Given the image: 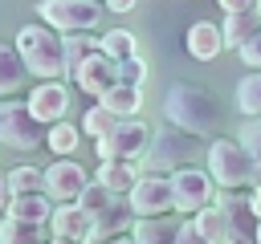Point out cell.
Segmentation results:
<instances>
[{
  "label": "cell",
  "instance_id": "39",
  "mask_svg": "<svg viewBox=\"0 0 261 244\" xmlns=\"http://www.w3.org/2000/svg\"><path fill=\"white\" fill-rule=\"evenodd\" d=\"M249 203H253V211H257V220H261V183L249 191Z\"/></svg>",
  "mask_w": 261,
  "mask_h": 244
},
{
  "label": "cell",
  "instance_id": "17",
  "mask_svg": "<svg viewBox=\"0 0 261 244\" xmlns=\"http://www.w3.org/2000/svg\"><path fill=\"white\" fill-rule=\"evenodd\" d=\"M53 199L45 195V191H29V195H12V203H8V220H24V224H49L53 220Z\"/></svg>",
  "mask_w": 261,
  "mask_h": 244
},
{
  "label": "cell",
  "instance_id": "9",
  "mask_svg": "<svg viewBox=\"0 0 261 244\" xmlns=\"http://www.w3.org/2000/svg\"><path fill=\"white\" fill-rule=\"evenodd\" d=\"M90 171L82 167V163H73V159H53L49 167H45V195L53 199V203H77L82 199V191L90 187Z\"/></svg>",
  "mask_w": 261,
  "mask_h": 244
},
{
  "label": "cell",
  "instance_id": "29",
  "mask_svg": "<svg viewBox=\"0 0 261 244\" xmlns=\"http://www.w3.org/2000/svg\"><path fill=\"white\" fill-rule=\"evenodd\" d=\"M192 220H196V228H200L212 244H220V240L228 236V220H224V211H220V207H204V211H200V216H192Z\"/></svg>",
  "mask_w": 261,
  "mask_h": 244
},
{
  "label": "cell",
  "instance_id": "4",
  "mask_svg": "<svg viewBox=\"0 0 261 244\" xmlns=\"http://www.w3.org/2000/svg\"><path fill=\"white\" fill-rule=\"evenodd\" d=\"M200 142H204V138L179 130V126H159V130L151 134L147 155L139 159V171H143V175H175V171L188 167L192 155H200Z\"/></svg>",
  "mask_w": 261,
  "mask_h": 244
},
{
  "label": "cell",
  "instance_id": "35",
  "mask_svg": "<svg viewBox=\"0 0 261 244\" xmlns=\"http://www.w3.org/2000/svg\"><path fill=\"white\" fill-rule=\"evenodd\" d=\"M220 8H224V16H232V12H257V0H220Z\"/></svg>",
  "mask_w": 261,
  "mask_h": 244
},
{
  "label": "cell",
  "instance_id": "20",
  "mask_svg": "<svg viewBox=\"0 0 261 244\" xmlns=\"http://www.w3.org/2000/svg\"><path fill=\"white\" fill-rule=\"evenodd\" d=\"M220 28H224V45L241 53V49L261 33V16H257V12H232V16L220 20Z\"/></svg>",
  "mask_w": 261,
  "mask_h": 244
},
{
  "label": "cell",
  "instance_id": "13",
  "mask_svg": "<svg viewBox=\"0 0 261 244\" xmlns=\"http://www.w3.org/2000/svg\"><path fill=\"white\" fill-rule=\"evenodd\" d=\"M135 224H139V216H135L130 199H126V195H118L106 211H98V216H94V236H90V244H106V240L130 236V232H135Z\"/></svg>",
  "mask_w": 261,
  "mask_h": 244
},
{
  "label": "cell",
  "instance_id": "42",
  "mask_svg": "<svg viewBox=\"0 0 261 244\" xmlns=\"http://www.w3.org/2000/svg\"><path fill=\"white\" fill-rule=\"evenodd\" d=\"M257 244H261V224H257Z\"/></svg>",
  "mask_w": 261,
  "mask_h": 244
},
{
  "label": "cell",
  "instance_id": "19",
  "mask_svg": "<svg viewBox=\"0 0 261 244\" xmlns=\"http://www.w3.org/2000/svg\"><path fill=\"white\" fill-rule=\"evenodd\" d=\"M29 77H33V73H29V65H24V57L16 53V45H4V41H0V98L24 89Z\"/></svg>",
  "mask_w": 261,
  "mask_h": 244
},
{
  "label": "cell",
  "instance_id": "37",
  "mask_svg": "<svg viewBox=\"0 0 261 244\" xmlns=\"http://www.w3.org/2000/svg\"><path fill=\"white\" fill-rule=\"evenodd\" d=\"M220 244H257V232H228Z\"/></svg>",
  "mask_w": 261,
  "mask_h": 244
},
{
  "label": "cell",
  "instance_id": "30",
  "mask_svg": "<svg viewBox=\"0 0 261 244\" xmlns=\"http://www.w3.org/2000/svg\"><path fill=\"white\" fill-rule=\"evenodd\" d=\"M114 199H118V195H110V191H106V187H102L98 179H90V187L82 191V199H77V203H82V207H86L90 216H98V211H106V207H110Z\"/></svg>",
  "mask_w": 261,
  "mask_h": 244
},
{
  "label": "cell",
  "instance_id": "6",
  "mask_svg": "<svg viewBox=\"0 0 261 244\" xmlns=\"http://www.w3.org/2000/svg\"><path fill=\"white\" fill-rule=\"evenodd\" d=\"M37 16L53 33L69 37V33H90L102 20V4L98 0H37Z\"/></svg>",
  "mask_w": 261,
  "mask_h": 244
},
{
  "label": "cell",
  "instance_id": "36",
  "mask_svg": "<svg viewBox=\"0 0 261 244\" xmlns=\"http://www.w3.org/2000/svg\"><path fill=\"white\" fill-rule=\"evenodd\" d=\"M8 203H12V187H8V175H0V220H4Z\"/></svg>",
  "mask_w": 261,
  "mask_h": 244
},
{
  "label": "cell",
  "instance_id": "14",
  "mask_svg": "<svg viewBox=\"0 0 261 244\" xmlns=\"http://www.w3.org/2000/svg\"><path fill=\"white\" fill-rule=\"evenodd\" d=\"M49 232H53V240L90 244V236H94V216H90L82 203H57V207H53V220H49Z\"/></svg>",
  "mask_w": 261,
  "mask_h": 244
},
{
  "label": "cell",
  "instance_id": "43",
  "mask_svg": "<svg viewBox=\"0 0 261 244\" xmlns=\"http://www.w3.org/2000/svg\"><path fill=\"white\" fill-rule=\"evenodd\" d=\"M257 16H261V0H257Z\"/></svg>",
  "mask_w": 261,
  "mask_h": 244
},
{
  "label": "cell",
  "instance_id": "18",
  "mask_svg": "<svg viewBox=\"0 0 261 244\" xmlns=\"http://www.w3.org/2000/svg\"><path fill=\"white\" fill-rule=\"evenodd\" d=\"M179 228H184L179 216H151V220H139L130 236L135 244H179Z\"/></svg>",
  "mask_w": 261,
  "mask_h": 244
},
{
  "label": "cell",
  "instance_id": "28",
  "mask_svg": "<svg viewBox=\"0 0 261 244\" xmlns=\"http://www.w3.org/2000/svg\"><path fill=\"white\" fill-rule=\"evenodd\" d=\"M8 187H12V195L45 191V171H41V167H29V163H20V167H12V171H8Z\"/></svg>",
  "mask_w": 261,
  "mask_h": 244
},
{
  "label": "cell",
  "instance_id": "7",
  "mask_svg": "<svg viewBox=\"0 0 261 244\" xmlns=\"http://www.w3.org/2000/svg\"><path fill=\"white\" fill-rule=\"evenodd\" d=\"M151 146V134H147V122L139 118H122L106 138L94 142L98 150V163H139Z\"/></svg>",
  "mask_w": 261,
  "mask_h": 244
},
{
  "label": "cell",
  "instance_id": "41",
  "mask_svg": "<svg viewBox=\"0 0 261 244\" xmlns=\"http://www.w3.org/2000/svg\"><path fill=\"white\" fill-rule=\"evenodd\" d=\"M53 244H73V240H53Z\"/></svg>",
  "mask_w": 261,
  "mask_h": 244
},
{
  "label": "cell",
  "instance_id": "3",
  "mask_svg": "<svg viewBox=\"0 0 261 244\" xmlns=\"http://www.w3.org/2000/svg\"><path fill=\"white\" fill-rule=\"evenodd\" d=\"M204 159H208V175L220 191H241V187L261 183V167L237 138H212L204 146Z\"/></svg>",
  "mask_w": 261,
  "mask_h": 244
},
{
  "label": "cell",
  "instance_id": "34",
  "mask_svg": "<svg viewBox=\"0 0 261 244\" xmlns=\"http://www.w3.org/2000/svg\"><path fill=\"white\" fill-rule=\"evenodd\" d=\"M179 244H212V240L196 228V220H184V228H179Z\"/></svg>",
  "mask_w": 261,
  "mask_h": 244
},
{
  "label": "cell",
  "instance_id": "32",
  "mask_svg": "<svg viewBox=\"0 0 261 244\" xmlns=\"http://www.w3.org/2000/svg\"><path fill=\"white\" fill-rule=\"evenodd\" d=\"M118 81H122V85H139V89H143V81H147V65H143L139 57H135V61H122V65H118Z\"/></svg>",
  "mask_w": 261,
  "mask_h": 244
},
{
  "label": "cell",
  "instance_id": "1",
  "mask_svg": "<svg viewBox=\"0 0 261 244\" xmlns=\"http://www.w3.org/2000/svg\"><path fill=\"white\" fill-rule=\"evenodd\" d=\"M163 118H167V126H179V130L212 142L224 110H220L216 94H208L204 85H196V81H175V85L163 94Z\"/></svg>",
  "mask_w": 261,
  "mask_h": 244
},
{
  "label": "cell",
  "instance_id": "27",
  "mask_svg": "<svg viewBox=\"0 0 261 244\" xmlns=\"http://www.w3.org/2000/svg\"><path fill=\"white\" fill-rule=\"evenodd\" d=\"M237 106L245 118H261V73H245L237 81Z\"/></svg>",
  "mask_w": 261,
  "mask_h": 244
},
{
  "label": "cell",
  "instance_id": "33",
  "mask_svg": "<svg viewBox=\"0 0 261 244\" xmlns=\"http://www.w3.org/2000/svg\"><path fill=\"white\" fill-rule=\"evenodd\" d=\"M241 65H245V69H253V73H261V33L241 49Z\"/></svg>",
  "mask_w": 261,
  "mask_h": 244
},
{
  "label": "cell",
  "instance_id": "31",
  "mask_svg": "<svg viewBox=\"0 0 261 244\" xmlns=\"http://www.w3.org/2000/svg\"><path fill=\"white\" fill-rule=\"evenodd\" d=\"M237 142L253 155V163L261 167V118H245L241 130H237Z\"/></svg>",
  "mask_w": 261,
  "mask_h": 244
},
{
  "label": "cell",
  "instance_id": "26",
  "mask_svg": "<svg viewBox=\"0 0 261 244\" xmlns=\"http://www.w3.org/2000/svg\"><path fill=\"white\" fill-rule=\"evenodd\" d=\"M118 122H122L118 114H110V110H106L102 102H94V106H90V110L82 114V134H90V138L98 142V138H106V134H110V130H114Z\"/></svg>",
  "mask_w": 261,
  "mask_h": 244
},
{
  "label": "cell",
  "instance_id": "21",
  "mask_svg": "<svg viewBox=\"0 0 261 244\" xmlns=\"http://www.w3.org/2000/svg\"><path fill=\"white\" fill-rule=\"evenodd\" d=\"M0 244H53L49 224H24V220H0Z\"/></svg>",
  "mask_w": 261,
  "mask_h": 244
},
{
  "label": "cell",
  "instance_id": "24",
  "mask_svg": "<svg viewBox=\"0 0 261 244\" xmlns=\"http://www.w3.org/2000/svg\"><path fill=\"white\" fill-rule=\"evenodd\" d=\"M102 53L114 57L118 65H122V61H135V57H139L135 33H130V28H106V33H102Z\"/></svg>",
  "mask_w": 261,
  "mask_h": 244
},
{
  "label": "cell",
  "instance_id": "8",
  "mask_svg": "<svg viewBox=\"0 0 261 244\" xmlns=\"http://www.w3.org/2000/svg\"><path fill=\"white\" fill-rule=\"evenodd\" d=\"M171 187H175V216H200L204 207H212V199H216V183H212V175L208 171H200V167H184V171H175L171 175Z\"/></svg>",
  "mask_w": 261,
  "mask_h": 244
},
{
  "label": "cell",
  "instance_id": "22",
  "mask_svg": "<svg viewBox=\"0 0 261 244\" xmlns=\"http://www.w3.org/2000/svg\"><path fill=\"white\" fill-rule=\"evenodd\" d=\"M98 102H102L110 114H118V118H135V114L143 110V89H139V85H122V81H118V85H114V89H106Z\"/></svg>",
  "mask_w": 261,
  "mask_h": 244
},
{
  "label": "cell",
  "instance_id": "40",
  "mask_svg": "<svg viewBox=\"0 0 261 244\" xmlns=\"http://www.w3.org/2000/svg\"><path fill=\"white\" fill-rule=\"evenodd\" d=\"M106 244H135V236H118V240H106Z\"/></svg>",
  "mask_w": 261,
  "mask_h": 244
},
{
  "label": "cell",
  "instance_id": "15",
  "mask_svg": "<svg viewBox=\"0 0 261 244\" xmlns=\"http://www.w3.org/2000/svg\"><path fill=\"white\" fill-rule=\"evenodd\" d=\"M184 45H188V57H192V61H216V57L228 49V45H224V28L212 24V20H192Z\"/></svg>",
  "mask_w": 261,
  "mask_h": 244
},
{
  "label": "cell",
  "instance_id": "16",
  "mask_svg": "<svg viewBox=\"0 0 261 244\" xmlns=\"http://www.w3.org/2000/svg\"><path fill=\"white\" fill-rule=\"evenodd\" d=\"M94 179H98L110 195H130V191L139 187L143 171H139V163H98Z\"/></svg>",
  "mask_w": 261,
  "mask_h": 244
},
{
  "label": "cell",
  "instance_id": "25",
  "mask_svg": "<svg viewBox=\"0 0 261 244\" xmlns=\"http://www.w3.org/2000/svg\"><path fill=\"white\" fill-rule=\"evenodd\" d=\"M94 53H102V37H94V33H69V37H65V61H69V73H73L86 57H94Z\"/></svg>",
  "mask_w": 261,
  "mask_h": 244
},
{
  "label": "cell",
  "instance_id": "11",
  "mask_svg": "<svg viewBox=\"0 0 261 244\" xmlns=\"http://www.w3.org/2000/svg\"><path fill=\"white\" fill-rule=\"evenodd\" d=\"M69 77H73V85H77L82 94L102 98L106 89H114V85H118V61H114V57H106V53H94V57H86Z\"/></svg>",
  "mask_w": 261,
  "mask_h": 244
},
{
  "label": "cell",
  "instance_id": "12",
  "mask_svg": "<svg viewBox=\"0 0 261 244\" xmlns=\"http://www.w3.org/2000/svg\"><path fill=\"white\" fill-rule=\"evenodd\" d=\"M29 110L37 114V122H65L69 114V85L65 81H37L29 89Z\"/></svg>",
  "mask_w": 261,
  "mask_h": 244
},
{
  "label": "cell",
  "instance_id": "38",
  "mask_svg": "<svg viewBox=\"0 0 261 244\" xmlns=\"http://www.w3.org/2000/svg\"><path fill=\"white\" fill-rule=\"evenodd\" d=\"M139 0H102V8H110V12H130Z\"/></svg>",
  "mask_w": 261,
  "mask_h": 244
},
{
  "label": "cell",
  "instance_id": "23",
  "mask_svg": "<svg viewBox=\"0 0 261 244\" xmlns=\"http://www.w3.org/2000/svg\"><path fill=\"white\" fill-rule=\"evenodd\" d=\"M45 142H49V155L69 159V155H77V146H82V126H77V122H53L49 134H45Z\"/></svg>",
  "mask_w": 261,
  "mask_h": 244
},
{
  "label": "cell",
  "instance_id": "2",
  "mask_svg": "<svg viewBox=\"0 0 261 244\" xmlns=\"http://www.w3.org/2000/svg\"><path fill=\"white\" fill-rule=\"evenodd\" d=\"M16 53L24 57L29 73L37 81H61L69 73V61H65V37L53 33L49 24H24L16 33Z\"/></svg>",
  "mask_w": 261,
  "mask_h": 244
},
{
  "label": "cell",
  "instance_id": "5",
  "mask_svg": "<svg viewBox=\"0 0 261 244\" xmlns=\"http://www.w3.org/2000/svg\"><path fill=\"white\" fill-rule=\"evenodd\" d=\"M45 122H37V114L29 110V102L4 98L0 102V142L12 150H37L45 142Z\"/></svg>",
  "mask_w": 261,
  "mask_h": 244
},
{
  "label": "cell",
  "instance_id": "10",
  "mask_svg": "<svg viewBox=\"0 0 261 244\" xmlns=\"http://www.w3.org/2000/svg\"><path fill=\"white\" fill-rule=\"evenodd\" d=\"M135 216L139 220H151V216H171L175 211V187H171V175H143L139 187L126 195Z\"/></svg>",
  "mask_w": 261,
  "mask_h": 244
}]
</instances>
